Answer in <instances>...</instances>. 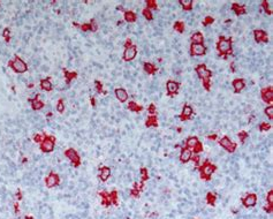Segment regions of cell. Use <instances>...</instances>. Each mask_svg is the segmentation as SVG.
I'll return each mask as SVG.
<instances>
[{"label": "cell", "mask_w": 273, "mask_h": 219, "mask_svg": "<svg viewBox=\"0 0 273 219\" xmlns=\"http://www.w3.org/2000/svg\"><path fill=\"white\" fill-rule=\"evenodd\" d=\"M196 72L201 79L203 80V84L206 90L210 89V85H209V82H210V77H211V72L206 69L205 65H199L196 67Z\"/></svg>", "instance_id": "cell-1"}, {"label": "cell", "mask_w": 273, "mask_h": 219, "mask_svg": "<svg viewBox=\"0 0 273 219\" xmlns=\"http://www.w3.org/2000/svg\"><path fill=\"white\" fill-rule=\"evenodd\" d=\"M9 66L13 68L14 72H16V73H24L28 70V66L24 61H23L21 58H18V56L15 57L13 61L9 62Z\"/></svg>", "instance_id": "cell-2"}, {"label": "cell", "mask_w": 273, "mask_h": 219, "mask_svg": "<svg viewBox=\"0 0 273 219\" xmlns=\"http://www.w3.org/2000/svg\"><path fill=\"white\" fill-rule=\"evenodd\" d=\"M232 48V40L230 39H226L224 37H221L218 44H217V48L218 51L221 53V54H226V53L229 52V50Z\"/></svg>", "instance_id": "cell-3"}, {"label": "cell", "mask_w": 273, "mask_h": 219, "mask_svg": "<svg viewBox=\"0 0 273 219\" xmlns=\"http://www.w3.org/2000/svg\"><path fill=\"white\" fill-rule=\"evenodd\" d=\"M40 149L44 152H51L54 149V137L53 136H46L40 145Z\"/></svg>", "instance_id": "cell-4"}, {"label": "cell", "mask_w": 273, "mask_h": 219, "mask_svg": "<svg viewBox=\"0 0 273 219\" xmlns=\"http://www.w3.org/2000/svg\"><path fill=\"white\" fill-rule=\"evenodd\" d=\"M214 171H216V166L206 162L202 167H201V173H202L201 176H202L203 179L209 180L210 179V175H211Z\"/></svg>", "instance_id": "cell-5"}, {"label": "cell", "mask_w": 273, "mask_h": 219, "mask_svg": "<svg viewBox=\"0 0 273 219\" xmlns=\"http://www.w3.org/2000/svg\"><path fill=\"white\" fill-rule=\"evenodd\" d=\"M219 142H220L221 147H222V148H225V149L227 150V151H229V152H233L234 150H235V148H236V144H235V143H233V142L229 140L227 136L222 137Z\"/></svg>", "instance_id": "cell-6"}, {"label": "cell", "mask_w": 273, "mask_h": 219, "mask_svg": "<svg viewBox=\"0 0 273 219\" xmlns=\"http://www.w3.org/2000/svg\"><path fill=\"white\" fill-rule=\"evenodd\" d=\"M65 155H66L67 157L71 159V162L74 164L75 166H79V163H81V159H79V156L77 155V152H76L74 149H68V150H66Z\"/></svg>", "instance_id": "cell-7"}, {"label": "cell", "mask_w": 273, "mask_h": 219, "mask_svg": "<svg viewBox=\"0 0 273 219\" xmlns=\"http://www.w3.org/2000/svg\"><path fill=\"white\" fill-rule=\"evenodd\" d=\"M136 53H137L136 48H135L134 45H132V46L126 48V51H124V59L126 61H130V60H132L134 58L136 57Z\"/></svg>", "instance_id": "cell-8"}, {"label": "cell", "mask_w": 273, "mask_h": 219, "mask_svg": "<svg viewBox=\"0 0 273 219\" xmlns=\"http://www.w3.org/2000/svg\"><path fill=\"white\" fill-rule=\"evenodd\" d=\"M205 51L206 50L202 44H191L190 52L193 56H203V54H205Z\"/></svg>", "instance_id": "cell-9"}, {"label": "cell", "mask_w": 273, "mask_h": 219, "mask_svg": "<svg viewBox=\"0 0 273 219\" xmlns=\"http://www.w3.org/2000/svg\"><path fill=\"white\" fill-rule=\"evenodd\" d=\"M45 184H46V186H47L49 188H52L55 184H59V176H58L55 173H51V174L45 179Z\"/></svg>", "instance_id": "cell-10"}, {"label": "cell", "mask_w": 273, "mask_h": 219, "mask_svg": "<svg viewBox=\"0 0 273 219\" xmlns=\"http://www.w3.org/2000/svg\"><path fill=\"white\" fill-rule=\"evenodd\" d=\"M262 97L265 101L267 103H272L273 101V92H272V88H265L262 90Z\"/></svg>", "instance_id": "cell-11"}, {"label": "cell", "mask_w": 273, "mask_h": 219, "mask_svg": "<svg viewBox=\"0 0 273 219\" xmlns=\"http://www.w3.org/2000/svg\"><path fill=\"white\" fill-rule=\"evenodd\" d=\"M115 96H116V98H118L120 101H122V103L128 99L127 91H126L124 89H122V88H118V89H115Z\"/></svg>", "instance_id": "cell-12"}, {"label": "cell", "mask_w": 273, "mask_h": 219, "mask_svg": "<svg viewBox=\"0 0 273 219\" xmlns=\"http://www.w3.org/2000/svg\"><path fill=\"white\" fill-rule=\"evenodd\" d=\"M166 87H167L168 93L172 96V95H174V93H176V92H177L180 84L177 83V82H174V81H168L167 84H166Z\"/></svg>", "instance_id": "cell-13"}, {"label": "cell", "mask_w": 273, "mask_h": 219, "mask_svg": "<svg viewBox=\"0 0 273 219\" xmlns=\"http://www.w3.org/2000/svg\"><path fill=\"white\" fill-rule=\"evenodd\" d=\"M255 39L259 43V42H264V43H266L267 40H269V37H267V35H266V32L263 30H255Z\"/></svg>", "instance_id": "cell-14"}, {"label": "cell", "mask_w": 273, "mask_h": 219, "mask_svg": "<svg viewBox=\"0 0 273 219\" xmlns=\"http://www.w3.org/2000/svg\"><path fill=\"white\" fill-rule=\"evenodd\" d=\"M256 201H257V196H256L255 194H249L244 200H243V204L248 208H250V206H254L256 204Z\"/></svg>", "instance_id": "cell-15"}, {"label": "cell", "mask_w": 273, "mask_h": 219, "mask_svg": "<svg viewBox=\"0 0 273 219\" xmlns=\"http://www.w3.org/2000/svg\"><path fill=\"white\" fill-rule=\"evenodd\" d=\"M190 158H191V151H190V149H182L181 156H180L181 162L188 163L190 160Z\"/></svg>", "instance_id": "cell-16"}, {"label": "cell", "mask_w": 273, "mask_h": 219, "mask_svg": "<svg viewBox=\"0 0 273 219\" xmlns=\"http://www.w3.org/2000/svg\"><path fill=\"white\" fill-rule=\"evenodd\" d=\"M110 175H111V170L108 168V167H101L100 168V174H99V178H100L101 181H106V180L110 178Z\"/></svg>", "instance_id": "cell-17"}, {"label": "cell", "mask_w": 273, "mask_h": 219, "mask_svg": "<svg viewBox=\"0 0 273 219\" xmlns=\"http://www.w3.org/2000/svg\"><path fill=\"white\" fill-rule=\"evenodd\" d=\"M191 114H193V109H191V106L185 105V107H183L182 114H181V119H182V120H185V119H189L190 117H191Z\"/></svg>", "instance_id": "cell-18"}, {"label": "cell", "mask_w": 273, "mask_h": 219, "mask_svg": "<svg viewBox=\"0 0 273 219\" xmlns=\"http://www.w3.org/2000/svg\"><path fill=\"white\" fill-rule=\"evenodd\" d=\"M233 87H234V89H235V91L240 92L241 90H243V88H244V81H243V80H240V79L234 80Z\"/></svg>", "instance_id": "cell-19"}, {"label": "cell", "mask_w": 273, "mask_h": 219, "mask_svg": "<svg viewBox=\"0 0 273 219\" xmlns=\"http://www.w3.org/2000/svg\"><path fill=\"white\" fill-rule=\"evenodd\" d=\"M31 106H32V109H40L43 106H44V104H43V101L39 99V97L36 96L35 98L32 99V101H31Z\"/></svg>", "instance_id": "cell-20"}, {"label": "cell", "mask_w": 273, "mask_h": 219, "mask_svg": "<svg viewBox=\"0 0 273 219\" xmlns=\"http://www.w3.org/2000/svg\"><path fill=\"white\" fill-rule=\"evenodd\" d=\"M203 40H204V37L201 32H196L194 35L191 36V42L193 44H202Z\"/></svg>", "instance_id": "cell-21"}, {"label": "cell", "mask_w": 273, "mask_h": 219, "mask_svg": "<svg viewBox=\"0 0 273 219\" xmlns=\"http://www.w3.org/2000/svg\"><path fill=\"white\" fill-rule=\"evenodd\" d=\"M40 88H42L43 90H46V91H51V90H52V83H51V81H50L49 79L42 80V82H40Z\"/></svg>", "instance_id": "cell-22"}, {"label": "cell", "mask_w": 273, "mask_h": 219, "mask_svg": "<svg viewBox=\"0 0 273 219\" xmlns=\"http://www.w3.org/2000/svg\"><path fill=\"white\" fill-rule=\"evenodd\" d=\"M197 143H198V140H197V137H195V136L189 137V138L187 140V147H188L189 149H194L195 147L197 145Z\"/></svg>", "instance_id": "cell-23"}, {"label": "cell", "mask_w": 273, "mask_h": 219, "mask_svg": "<svg viewBox=\"0 0 273 219\" xmlns=\"http://www.w3.org/2000/svg\"><path fill=\"white\" fill-rule=\"evenodd\" d=\"M124 20L127 22H129V23L135 22L136 21V14L130 12V10H129V12H126V13H124Z\"/></svg>", "instance_id": "cell-24"}, {"label": "cell", "mask_w": 273, "mask_h": 219, "mask_svg": "<svg viewBox=\"0 0 273 219\" xmlns=\"http://www.w3.org/2000/svg\"><path fill=\"white\" fill-rule=\"evenodd\" d=\"M146 127H157L158 126V122H157V118L152 115V117H149V119L146 120Z\"/></svg>", "instance_id": "cell-25"}, {"label": "cell", "mask_w": 273, "mask_h": 219, "mask_svg": "<svg viewBox=\"0 0 273 219\" xmlns=\"http://www.w3.org/2000/svg\"><path fill=\"white\" fill-rule=\"evenodd\" d=\"M180 4L185 10H190L193 8V0H180Z\"/></svg>", "instance_id": "cell-26"}, {"label": "cell", "mask_w": 273, "mask_h": 219, "mask_svg": "<svg viewBox=\"0 0 273 219\" xmlns=\"http://www.w3.org/2000/svg\"><path fill=\"white\" fill-rule=\"evenodd\" d=\"M233 9H234V12L238 14V15L246 13L244 7H243V6H240V5H238V4H233Z\"/></svg>", "instance_id": "cell-27"}, {"label": "cell", "mask_w": 273, "mask_h": 219, "mask_svg": "<svg viewBox=\"0 0 273 219\" xmlns=\"http://www.w3.org/2000/svg\"><path fill=\"white\" fill-rule=\"evenodd\" d=\"M144 70H145L146 73H149V74H152V73L156 72V67H154L152 64L146 62V64H144Z\"/></svg>", "instance_id": "cell-28"}, {"label": "cell", "mask_w": 273, "mask_h": 219, "mask_svg": "<svg viewBox=\"0 0 273 219\" xmlns=\"http://www.w3.org/2000/svg\"><path fill=\"white\" fill-rule=\"evenodd\" d=\"M128 109H132V111H135V112H140V111L142 109V106L137 105L135 101H130L129 105H128Z\"/></svg>", "instance_id": "cell-29"}, {"label": "cell", "mask_w": 273, "mask_h": 219, "mask_svg": "<svg viewBox=\"0 0 273 219\" xmlns=\"http://www.w3.org/2000/svg\"><path fill=\"white\" fill-rule=\"evenodd\" d=\"M174 29L177 30L179 32H183L185 30V24H183V22H175V24H174Z\"/></svg>", "instance_id": "cell-30"}, {"label": "cell", "mask_w": 273, "mask_h": 219, "mask_svg": "<svg viewBox=\"0 0 273 219\" xmlns=\"http://www.w3.org/2000/svg\"><path fill=\"white\" fill-rule=\"evenodd\" d=\"M267 203H269V212H272V204H273V192H270L267 195Z\"/></svg>", "instance_id": "cell-31"}, {"label": "cell", "mask_w": 273, "mask_h": 219, "mask_svg": "<svg viewBox=\"0 0 273 219\" xmlns=\"http://www.w3.org/2000/svg\"><path fill=\"white\" fill-rule=\"evenodd\" d=\"M65 76H66V79H67V82H71V79H75V77H76V73H74V72L69 73V72L65 70Z\"/></svg>", "instance_id": "cell-32"}, {"label": "cell", "mask_w": 273, "mask_h": 219, "mask_svg": "<svg viewBox=\"0 0 273 219\" xmlns=\"http://www.w3.org/2000/svg\"><path fill=\"white\" fill-rule=\"evenodd\" d=\"M206 198H207V203H209V204H212V205L214 204V201H216V196H214V195H213L212 193L207 194Z\"/></svg>", "instance_id": "cell-33"}, {"label": "cell", "mask_w": 273, "mask_h": 219, "mask_svg": "<svg viewBox=\"0 0 273 219\" xmlns=\"http://www.w3.org/2000/svg\"><path fill=\"white\" fill-rule=\"evenodd\" d=\"M265 113L270 119H273V106H267L265 109Z\"/></svg>", "instance_id": "cell-34"}, {"label": "cell", "mask_w": 273, "mask_h": 219, "mask_svg": "<svg viewBox=\"0 0 273 219\" xmlns=\"http://www.w3.org/2000/svg\"><path fill=\"white\" fill-rule=\"evenodd\" d=\"M143 15H144L148 20H152V14H151V12H150L149 8H145L144 10H143Z\"/></svg>", "instance_id": "cell-35"}, {"label": "cell", "mask_w": 273, "mask_h": 219, "mask_svg": "<svg viewBox=\"0 0 273 219\" xmlns=\"http://www.w3.org/2000/svg\"><path fill=\"white\" fill-rule=\"evenodd\" d=\"M141 175H142V180L143 181H145V180H148V171H146V168H142L141 170Z\"/></svg>", "instance_id": "cell-36"}, {"label": "cell", "mask_w": 273, "mask_h": 219, "mask_svg": "<svg viewBox=\"0 0 273 219\" xmlns=\"http://www.w3.org/2000/svg\"><path fill=\"white\" fill-rule=\"evenodd\" d=\"M238 137H240L241 142H244V140L248 137V134L246 131H241V133H238Z\"/></svg>", "instance_id": "cell-37"}, {"label": "cell", "mask_w": 273, "mask_h": 219, "mask_svg": "<svg viewBox=\"0 0 273 219\" xmlns=\"http://www.w3.org/2000/svg\"><path fill=\"white\" fill-rule=\"evenodd\" d=\"M57 109H58V111H59V112H63V109H65V105H63V101H58Z\"/></svg>", "instance_id": "cell-38"}, {"label": "cell", "mask_w": 273, "mask_h": 219, "mask_svg": "<svg viewBox=\"0 0 273 219\" xmlns=\"http://www.w3.org/2000/svg\"><path fill=\"white\" fill-rule=\"evenodd\" d=\"M263 6H264L265 10H266V12H267V13L271 15V14H272V9L269 7V2H267V1H263Z\"/></svg>", "instance_id": "cell-39"}, {"label": "cell", "mask_w": 273, "mask_h": 219, "mask_svg": "<svg viewBox=\"0 0 273 219\" xmlns=\"http://www.w3.org/2000/svg\"><path fill=\"white\" fill-rule=\"evenodd\" d=\"M202 150H203V145L198 142V143H197V145H196V147L194 148V152L195 153H198V152H201Z\"/></svg>", "instance_id": "cell-40"}, {"label": "cell", "mask_w": 273, "mask_h": 219, "mask_svg": "<svg viewBox=\"0 0 273 219\" xmlns=\"http://www.w3.org/2000/svg\"><path fill=\"white\" fill-rule=\"evenodd\" d=\"M146 5H148V7H150V8H157V4H156V1H153V0H149V1L146 2Z\"/></svg>", "instance_id": "cell-41"}, {"label": "cell", "mask_w": 273, "mask_h": 219, "mask_svg": "<svg viewBox=\"0 0 273 219\" xmlns=\"http://www.w3.org/2000/svg\"><path fill=\"white\" fill-rule=\"evenodd\" d=\"M270 128H271V126H270L269 123H262V125H260V129H262V130H269Z\"/></svg>", "instance_id": "cell-42"}, {"label": "cell", "mask_w": 273, "mask_h": 219, "mask_svg": "<svg viewBox=\"0 0 273 219\" xmlns=\"http://www.w3.org/2000/svg\"><path fill=\"white\" fill-rule=\"evenodd\" d=\"M45 137H43L42 135H39V134H37V135H35V137H34V140H35V142H43V140H44Z\"/></svg>", "instance_id": "cell-43"}, {"label": "cell", "mask_w": 273, "mask_h": 219, "mask_svg": "<svg viewBox=\"0 0 273 219\" xmlns=\"http://www.w3.org/2000/svg\"><path fill=\"white\" fill-rule=\"evenodd\" d=\"M4 37L6 42H8L9 40V29H5L4 30Z\"/></svg>", "instance_id": "cell-44"}, {"label": "cell", "mask_w": 273, "mask_h": 219, "mask_svg": "<svg viewBox=\"0 0 273 219\" xmlns=\"http://www.w3.org/2000/svg\"><path fill=\"white\" fill-rule=\"evenodd\" d=\"M96 87H97V92L103 91V85L100 84V82H99V81H96Z\"/></svg>", "instance_id": "cell-45"}, {"label": "cell", "mask_w": 273, "mask_h": 219, "mask_svg": "<svg viewBox=\"0 0 273 219\" xmlns=\"http://www.w3.org/2000/svg\"><path fill=\"white\" fill-rule=\"evenodd\" d=\"M212 22H213V19H212V18H206V19H205V21L203 22V24H204V26H207V24H210V23H212Z\"/></svg>", "instance_id": "cell-46"}, {"label": "cell", "mask_w": 273, "mask_h": 219, "mask_svg": "<svg viewBox=\"0 0 273 219\" xmlns=\"http://www.w3.org/2000/svg\"><path fill=\"white\" fill-rule=\"evenodd\" d=\"M90 29H91V30H93V31L97 29V26H96L95 21H91V23H90Z\"/></svg>", "instance_id": "cell-47"}, {"label": "cell", "mask_w": 273, "mask_h": 219, "mask_svg": "<svg viewBox=\"0 0 273 219\" xmlns=\"http://www.w3.org/2000/svg\"><path fill=\"white\" fill-rule=\"evenodd\" d=\"M81 28H82V30H84V31L91 30V29H90V24H83V26L81 27Z\"/></svg>", "instance_id": "cell-48"}, {"label": "cell", "mask_w": 273, "mask_h": 219, "mask_svg": "<svg viewBox=\"0 0 273 219\" xmlns=\"http://www.w3.org/2000/svg\"><path fill=\"white\" fill-rule=\"evenodd\" d=\"M149 112H150V113H154V112H156V107H154L153 104H151V105H150V107H149Z\"/></svg>", "instance_id": "cell-49"}, {"label": "cell", "mask_w": 273, "mask_h": 219, "mask_svg": "<svg viewBox=\"0 0 273 219\" xmlns=\"http://www.w3.org/2000/svg\"><path fill=\"white\" fill-rule=\"evenodd\" d=\"M129 46H132V42H130V40H127V42H126V48H129Z\"/></svg>", "instance_id": "cell-50"}, {"label": "cell", "mask_w": 273, "mask_h": 219, "mask_svg": "<svg viewBox=\"0 0 273 219\" xmlns=\"http://www.w3.org/2000/svg\"><path fill=\"white\" fill-rule=\"evenodd\" d=\"M194 160H195V163H196V164L198 165V160H199V157H198V156H195V157H194Z\"/></svg>", "instance_id": "cell-51"}, {"label": "cell", "mask_w": 273, "mask_h": 219, "mask_svg": "<svg viewBox=\"0 0 273 219\" xmlns=\"http://www.w3.org/2000/svg\"><path fill=\"white\" fill-rule=\"evenodd\" d=\"M209 138H211V140H216V138H217V135H211V136H209Z\"/></svg>", "instance_id": "cell-52"}, {"label": "cell", "mask_w": 273, "mask_h": 219, "mask_svg": "<svg viewBox=\"0 0 273 219\" xmlns=\"http://www.w3.org/2000/svg\"><path fill=\"white\" fill-rule=\"evenodd\" d=\"M26 219H32L31 217H26Z\"/></svg>", "instance_id": "cell-53"}]
</instances>
